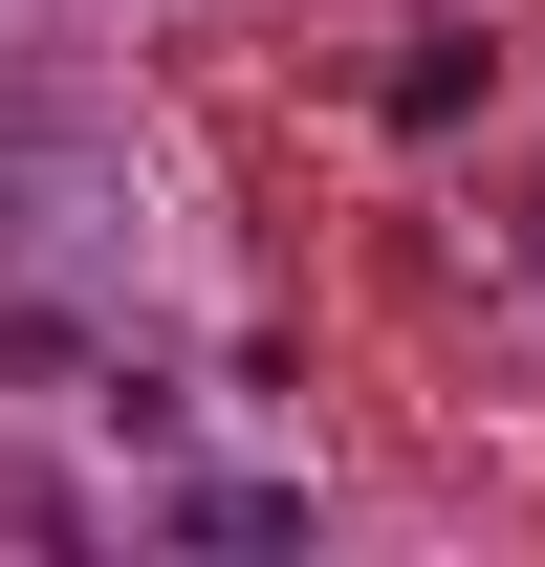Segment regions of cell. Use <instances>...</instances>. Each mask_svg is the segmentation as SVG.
<instances>
[{"instance_id":"6da1fadb","label":"cell","mask_w":545,"mask_h":567,"mask_svg":"<svg viewBox=\"0 0 545 567\" xmlns=\"http://www.w3.org/2000/svg\"><path fill=\"white\" fill-rule=\"evenodd\" d=\"M153 524H175V546H306V481H175Z\"/></svg>"}]
</instances>
